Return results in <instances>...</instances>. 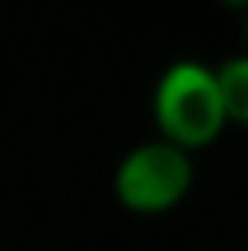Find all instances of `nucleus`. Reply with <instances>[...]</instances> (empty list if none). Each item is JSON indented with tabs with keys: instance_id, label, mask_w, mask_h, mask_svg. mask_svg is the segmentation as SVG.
Returning <instances> with one entry per match:
<instances>
[{
	"instance_id": "f03ea898",
	"label": "nucleus",
	"mask_w": 248,
	"mask_h": 251,
	"mask_svg": "<svg viewBox=\"0 0 248 251\" xmlns=\"http://www.w3.org/2000/svg\"><path fill=\"white\" fill-rule=\"evenodd\" d=\"M194 188L191 153L166 140H147L121 156L115 169V197L137 216H159L175 210Z\"/></svg>"
},
{
	"instance_id": "f257e3e1",
	"label": "nucleus",
	"mask_w": 248,
	"mask_h": 251,
	"mask_svg": "<svg viewBox=\"0 0 248 251\" xmlns=\"http://www.w3.org/2000/svg\"><path fill=\"white\" fill-rule=\"evenodd\" d=\"M153 124L159 140L185 153L210 147L229 124L217 70L191 57L169 64L153 86Z\"/></svg>"
},
{
	"instance_id": "20e7f679",
	"label": "nucleus",
	"mask_w": 248,
	"mask_h": 251,
	"mask_svg": "<svg viewBox=\"0 0 248 251\" xmlns=\"http://www.w3.org/2000/svg\"><path fill=\"white\" fill-rule=\"evenodd\" d=\"M245 38H248V13H245Z\"/></svg>"
},
{
	"instance_id": "7ed1b4c3",
	"label": "nucleus",
	"mask_w": 248,
	"mask_h": 251,
	"mask_svg": "<svg viewBox=\"0 0 248 251\" xmlns=\"http://www.w3.org/2000/svg\"><path fill=\"white\" fill-rule=\"evenodd\" d=\"M217 83H220V96H223L226 118L248 127V51L220 64Z\"/></svg>"
}]
</instances>
